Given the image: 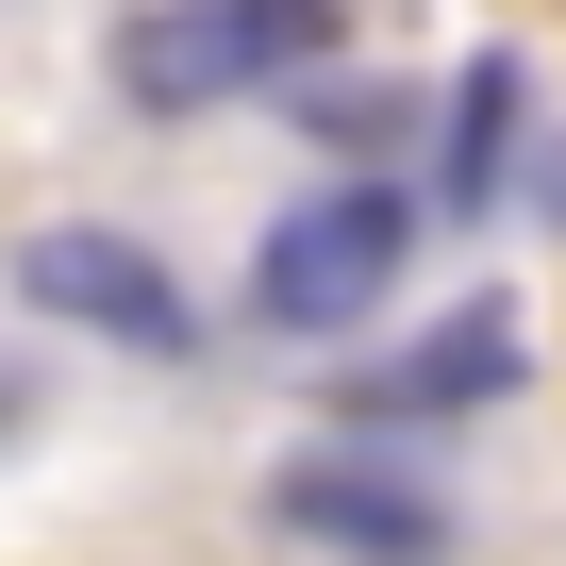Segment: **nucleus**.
I'll return each mask as SVG.
<instances>
[{
    "mask_svg": "<svg viewBox=\"0 0 566 566\" xmlns=\"http://www.w3.org/2000/svg\"><path fill=\"white\" fill-rule=\"evenodd\" d=\"M334 51V0H150L117 34V84L134 101H233V84H283Z\"/></svg>",
    "mask_w": 566,
    "mask_h": 566,
    "instance_id": "1",
    "label": "nucleus"
},
{
    "mask_svg": "<svg viewBox=\"0 0 566 566\" xmlns=\"http://www.w3.org/2000/svg\"><path fill=\"white\" fill-rule=\"evenodd\" d=\"M400 233H417L400 184H334V200H301V217L266 233V266H250L266 334H350L384 283H400Z\"/></svg>",
    "mask_w": 566,
    "mask_h": 566,
    "instance_id": "2",
    "label": "nucleus"
},
{
    "mask_svg": "<svg viewBox=\"0 0 566 566\" xmlns=\"http://www.w3.org/2000/svg\"><path fill=\"white\" fill-rule=\"evenodd\" d=\"M18 301L34 317H67V334H117V350H150V367H184L200 350V301L134 250V233H101V217H67V233H18Z\"/></svg>",
    "mask_w": 566,
    "mask_h": 566,
    "instance_id": "3",
    "label": "nucleus"
},
{
    "mask_svg": "<svg viewBox=\"0 0 566 566\" xmlns=\"http://www.w3.org/2000/svg\"><path fill=\"white\" fill-rule=\"evenodd\" d=\"M266 516L301 533V549H350V566H450V500H433L417 467H350V450H317V467L266 483Z\"/></svg>",
    "mask_w": 566,
    "mask_h": 566,
    "instance_id": "4",
    "label": "nucleus"
},
{
    "mask_svg": "<svg viewBox=\"0 0 566 566\" xmlns=\"http://www.w3.org/2000/svg\"><path fill=\"white\" fill-rule=\"evenodd\" d=\"M500 384H516V317H500V301H467L433 350L350 367V417H467V400H500Z\"/></svg>",
    "mask_w": 566,
    "mask_h": 566,
    "instance_id": "5",
    "label": "nucleus"
},
{
    "mask_svg": "<svg viewBox=\"0 0 566 566\" xmlns=\"http://www.w3.org/2000/svg\"><path fill=\"white\" fill-rule=\"evenodd\" d=\"M500 150H516V51H483V67L450 84V167H433V200L467 217V200L500 184Z\"/></svg>",
    "mask_w": 566,
    "mask_h": 566,
    "instance_id": "6",
    "label": "nucleus"
},
{
    "mask_svg": "<svg viewBox=\"0 0 566 566\" xmlns=\"http://www.w3.org/2000/svg\"><path fill=\"white\" fill-rule=\"evenodd\" d=\"M301 117H317L334 150H384V134H400V101H384V84H334V101H301Z\"/></svg>",
    "mask_w": 566,
    "mask_h": 566,
    "instance_id": "7",
    "label": "nucleus"
},
{
    "mask_svg": "<svg viewBox=\"0 0 566 566\" xmlns=\"http://www.w3.org/2000/svg\"><path fill=\"white\" fill-rule=\"evenodd\" d=\"M533 200H549V233H566V150H549V167H533Z\"/></svg>",
    "mask_w": 566,
    "mask_h": 566,
    "instance_id": "8",
    "label": "nucleus"
},
{
    "mask_svg": "<svg viewBox=\"0 0 566 566\" xmlns=\"http://www.w3.org/2000/svg\"><path fill=\"white\" fill-rule=\"evenodd\" d=\"M18 417H34V384H18V367H0V433H18Z\"/></svg>",
    "mask_w": 566,
    "mask_h": 566,
    "instance_id": "9",
    "label": "nucleus"
}]
</instances>
